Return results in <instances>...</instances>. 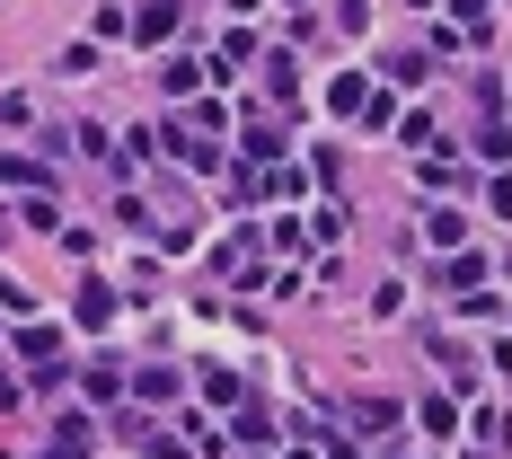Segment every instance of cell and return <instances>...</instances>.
I'll return each instance as SVG.
<instances>
[{
	"mask_svg": "<svg viewBox=\"0 0 512 459\" xmlns=\"http://www.w3.org/2000/svg\"><path fill=\"white\" fill-rule=\"evenodd\" d=\"M115 283H106V274H89V283H80V292H71V318H80V327H115Z\"/></svg>",
	"mask_w": 512,
	"mask_h": 459,
	"instance_id": "6da1fadb",
	"label": "cell"
},
{
	"mask_svg": "<svg viewBox=\"0 0 512 459\" xmlns=\"http://www.w3.org/2000/svg\"><path fill=\"white\" fill-rule=\"evenodd\" d=\"M177 18H186V0H142V9H133V36H142V45H168Z\"/></svg>",
	"mask_w": 512,
	"mask_h": 459,
	"instance_id": "7a4b0ae2",
	"label": "cell"
},
{
	"mask_svg": "<svg viewBox=\"0 0 512 459\" xmlns=\"http://www.w3.org/2000/svg\"><path fill=\"white\" fill-rule=\"evenodd\" d=\"M159 142H168V159H186V168H221V151H212V133H195V124H168Z\"/></svg>",
	"mask_w": 512,
	"mask_h": 459,
	"instance_id": "3957f363",
	"label": "cell"
},
{
	"mask_svg": "<svg viewBox=\"0 0 512 459\" xmlns=\"http://www.w3.org/2000/svg\"><path fill=\"white\" fill-rule=\"evenodd\" d=\"M327 106H336V115H371V80H354V71H345V80L327 89Z\"/></svg>",
	"mask_w": 512,
	"mask_h": 459,
	"instance_id": "277c9868",
	"label": "cell"
},
{
	"mask_svg": "<svg viewBox=\"0 0 512 459\" xmlns=\"http://www.w3.org/2000/svg\"><path fill=\"white\" fill-rule=\"evenodd\" d=\"M424 239H433V248L451 256V248H460V239H468V221H460V212H433V221H424Z\"/></svg>",
	"mask_w": 512,
	"mask_h": 459,
	"instance_id": "5b68a950",
	"label": "cell"
},
{
	"mask_svg": "<svg viewBox=\"0 0 512 459\" xmlns=\"http://www.w3.org/2000/svg\"><path fill=\"white\" fill-rule=\"evenodd\" d=\"M354 424H362V433H389L398 407H389V398H354Z\"/></svg>",
	"mask_w": 512,
	"mask_h": 459,
	"instance_id": "8992f818",
	"label": "cell"
},
{
	"mask_svg": "<svg viewBox=\"0 0 512 459\" xmlns=\"http://www.w3.org/2000/svg\"><path fill=\"white\" fill-rule=\"evenodd\" d=\"M451 18H460V45H468V36H486V27H495V18H486V0H451Z\"/></svg>",
	"mask_w": 512,
	"mask_h": 459,
	"instance_id": "52a82bcc",
	"label": "cell"
},
{
	"mask_svg": "<svg viewBox=\"0 0 512 459\" xmlns=\"http://www.w3.org/2000/svg\"><path fill=\"white\" fill-rule=\"evenodd\" d=\"M159 89L168 98H195V62H159Z\"/></svg>",
	"mask_w": 512,
	"mask_h": 459,
	"instance_id": "ba28073f",
	"label": "cell"
},
{
	"mask_svg": "<svg viewBox=\"0 0 512 459\" xmlns=\"http://www.w3.org/2000/svg\"><path fill=\"white\" fill-rule=\"evenodd\" d=\"M451 283H460V292H477V256H442V292H451Z\"/></svg>",
	"mask_w": 512,
	"mask_h": 459,
	"instance_id": "9c48e42d",
	"label": "cell"
},
{
	"mask_svg": "<svg viewBox=\"0 0 512 459\" xmlns=\"http://www.w3.org/2000/svg\"><path fill=\"white\" fill-rule=\"evenodd\" d=\"M451 424H460V407H451V398H424V433H442V442H451Z\"/></svg>",
	"mask_w": 512,
	"mask_h": 459,
	"instance_id": "30bf717a",
	"label": "cell"
},
{
	"mask_svg": "<svg viewBox=\"0 0 512 459\" xmlns=\"http://www.w3.org/2000/svg\"><path fill=\"white\" fill-rule=\"evenodd\" d=\"M477 151H486V159H512V124H486V133H477Z\"/></svg>",
	"mask_w": 512,
	"mask_h": 459,
	"instance_id": "8fae6325",
	"label": "cell"
},
{
	"mask_svg": "<svg viewBox=\"0 0 512 459\" xmlns=\"http://www.w3.org/2000/svg\"><path fill=\"white\" fill-rule=\"evenodd\" d=\"M495 212H504V221H512V177H495Z\"/></svg>",
	"mask_w": 512,
	"mask_h": 459,
	"instance_id": "7c38bea8",
	"label": "cell"
}]
</instances>
